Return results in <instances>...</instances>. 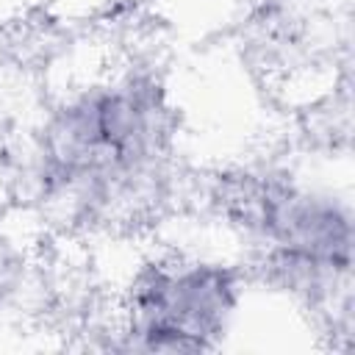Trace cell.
Segmentation results:
<instances>
[{
    "label": "cell",
    "mask_w": 355,
    "mask_h": 355,
    "mask_svg": "<svg viewBox=\"0 0 355 355\" xmlns=\"http://www.w3.org/2000/svg\"><path fill=\"white\" fill-rule=\"evenodd\" d=\"M172 139L166 89L153 75L119 72L50 108L33 144V180L55 211L111 219L153 197Z\"/></svg>",
    "instance_id": "cell-1"
},
{
    "label": "cell",
    "mask_w": 355,
    "mask_h": 355,
    "mask_svg": "<svg viewBox=\"0 0 355 355\" xmlns=\"http://www.w3.org/2000/svg\"><path fill=\"white\" fill-rule=\"evenodd\" d=\"M227 214L294 283L327 288L352 266V208L291 178L244 175L225 194Z\"/></svg>",
    "instance_id": "cell-2"
},
{
    "label": "cell",
    "mask_w": 355,
    "mask_h": 355,
    "mask_svg": "<svg viewBox=\"0 0 355 355\" xmlns=\"http://www.w3.org/2000/svg\"><path fill=\"white\" fill-rule=\"evenodd\" d=\"M244 302L233 263L164 255L133 275L122 300V338L141 352H211L230 333Z\"/></svg>",
    "instance_id": "cell-3"
},
{
    "label": "cell",
    "mask_w": 355,
    "mask_h": 355,
    "mask_svg": "<svg viewBox=\"0 0 355 355\" xmlns=\"http://www.w3.org/2000/svg\"><path fill=\"white\" fill-rule=\"evenodd\" d=\"M19 255L8 247V241H0V302L17 288L19 283Z\"/></svg>",
    "instance_id": "cell-4"
}]
</instances>
